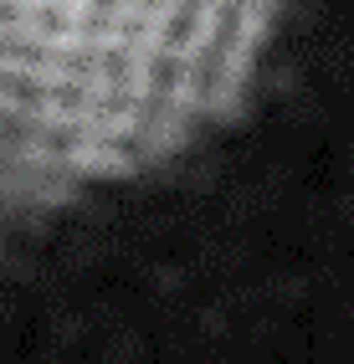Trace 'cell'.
<instances>
[{"mask_svg": "<svg viewBox=\"0 0 354 364\" xmlns=\"http://www.w3.org/2000/svg\"><path fill=\"white\" fill-rule=\"evenodd\" d=\"M282 0H0V215L185 154L242 103Z\"/></svg>", "mask_w": 354, "mask_h": 364, "instance_id": "cell-1", "label": "cell"}]
</instances>
